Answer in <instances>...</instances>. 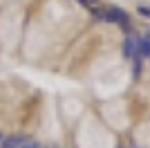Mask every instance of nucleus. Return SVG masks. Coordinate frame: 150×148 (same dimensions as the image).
<instances>
[{
    "instance_id": "obj_7",
    "label": "nucleus",
    "mask_w": 150,
    "mask_h": 148,
    "mask_svg": "<svg viewBox=\"0 0 150 148\" xmlns=\"http://www.w3.org/2000/svg\"><path fill=\"white\" fill-rule=\"evenodd\" d=\"M0 142H2V135H0Z\"/></svg>"
},
{
    "instance_id": "obj_5",
    "label": "nucleus",
    "mask_w": 150,
    "mask_h": 148,
    "mask_svg": "<svg viewBox=\"0 0 150 148\" xmlns=\"http://www.w3.org/2000/svg\"><path fill=\"white\" fill-rule=\"evenodd\" d=\"M139 14H141V16H146V18H150V7L141 5V7H139Z\"/></svg>"
},
{
    "instance_id": "obj_4",
    "label": "nucleus",
    "mask_w": 150,
    "mask_h": 148,
    "mask_svg": "<svg viewBox=\"0 0 150 148\" xmlns=\"http://www.w3.org/2000/svg\"><path fill=\"white\" fill-rule=\"evenodd\" d=\"M139 56H144V58H150V34H144V36H139Z\"/></svg>"
},
{
    "instance_id": "obj_2",
    "label": "nucleus",
    "mask_w": 150,
    "mask_h": 148,
    "mask_svg": "<svg viewBox=\"0 0 150 148\" xmlns=\"http://www.w3.org/2000/svg\"><path fill=\"white\" fill-rule=\"evenodd\" d=\"M103 18L108 20V23H114V25H121V27H128V23H130V18H128V14L123 11V9H119V7H110L105 14H103Z\"/></svg>"
},
{
    "instance_id": "obj_6",
    "label": "nucleus",
    "mask_w": 150,
    "mask_h": 148,
    "mask_svg": "<svg viewBox=\"0 0 150 148\" xmlns=\"http://www.w3.org/2000/svg\"><path fill=\"white\" fill-rule=\"evenodd\" d=\"M79 2H83V5H94V0H79Z\"/></svg>"
},
{
    "instance_id": "obj_3",
    "label": "nucleus",
    "mask_w": 150,
    "mask_h": 148,
    "mask_svg": "<svg viewBox=\"0 0 150 148\" xmlns=\"http://www.w3.org/2000/svg\"><path fill=\"white\" fill-rule=\"evenodd\" d=\"M123 54L128 58H141L139 56V36H128L123 41Z\"/></svg>"
},
{
    "instance_id": "obj_1",
    "label": "nucleus",
    "mask_w": 150,
    "mask_h": 148,
    "mask_svg": "<svg viewBox=\"0 0 150 148\" xmlns=\"http://www.w3.org/2000/svg\"><path fill=\"white\" fill-rule=\"evenodd\" d=\"M0 148H40V144L31 142L27 137H7L0 142Z\"/></svg>"
}]
</instances>
